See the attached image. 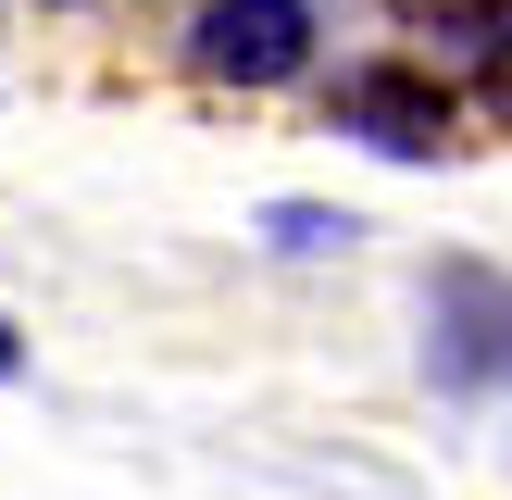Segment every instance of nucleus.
Instances as JSON below:
<instances>
[{
	"label": "nucleus",
	"mask_w": 512,
	"mask_h": 500,
	"mask_svg": "<svg viewBox=\"0 0 512 500\" xmlns=\"http://www.w3.org/2000/svg\"><path fill=\"white\" fill-rule=\"evenodd\" d=\"M313 0H200L188 13V63L225 75V88H288L313 75Z\"/></svg>",
	"instance_id": "1"
},
{
	"label": "nucleus",
	"mask_w": 512,
	"mask_h": 500,
	"mask_svg": "<svg viewBox=\"0 0 512 500\" xmlns=\"http://www.w3.org/2000/svg\"><path fill=\"white\" fill-rule=\"evenodd\" d=\"M338 125H350L363 150L425 163V150H450V88L413 75V63H363V75H338Z\"/></svg>",
	"instance_id": "2"
},
{
	"label": "nucleus",
	"mask_w": 512,
	"mask_h": 500,
	"mask_svg": "<svg viewBox=\"0 0 512 500\" xmlns=\"http://www.w3.org/2000/svg\"><path fill=\"white\" fill-rule=\"evenodd\" d=\"M263 238H275V250H338V238H350V213H313V200H275V213H263Z\"/></svg>",
	"instance_id": "3"
},
{
	"label": "nucleus",
	"mask_w": 512,
	"mask_h": 500,
	"mask_svg": "<svg viewBox=\"0 0 512 500\" xmlns=\"http://www.w3.org/2000/svg\"><path fill=\"white\" fill-rule=\"evenodd\" d=\"M13 375H25V338H13V325H0V388H13Z\"/></svg>",
	"instance_id": "4"
},
{
	"label": "nucleus",
	"mask_w": 512,
	"mask_h": 500,
	"mask_svg": "<svg viewBox=\"0 0 512 500\" xmlns=\"http://www.w3.org/2000/svg\"><path fill=\"white\" fill-rule=\"evenodd\" d=\"M38 13H75V0H38Z\"/></svg>",
	"instance_id": "5"
}]
</instances>
